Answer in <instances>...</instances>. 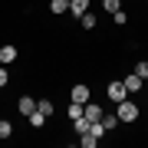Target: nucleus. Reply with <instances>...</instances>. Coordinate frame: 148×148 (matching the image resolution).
<instances>
[{
	"label": "nucleus",
	"instance_id": "f03ea898",
	"mask_svg": "<svg viewBox=\"0 0 148 148\" xmlns=\"http://www.w3.org/2000/svg\"><path fill=\"white\" fill-rule=\"evenodd\" d=\"M122 86H125V92H128V95H135V92H142V89H145V79H142L138 73H128L125 79H122Z\"/></svg>",
	"mask_w": 148,
	"mask_h": 148
},
{
	"label": "nucleus",
	"instance_id": "9d476101",
	"mask_svg": "<svg viewBox=\"0 0 148 148\" xmlns=\"http://www.w3.org/2000/svg\"><path fill=\"white\" fill-rule=\"evenodd\" d=\"M27 122H30L33 128H43V125H46V115H43V112L36 109V112H30V115H27Z\"/></svg>",
	"mask_w": 148,
	"mask_h": 148
},
{
	"label": "nucleus",
	"instance_id": "6e6552de",
	"mask_svg": "<svg viewBox=\"0 0 148 148\" xmlns=\"http://www.w3.org/2000/svg\"><path fill=\"white\" fill-rule=\"evenodd\" d=\"M13 59H16V46H10V43H7V46H0V66L13 63Z\"/></svg>",
	"mask_w": 148,
	"mask_h": 148
},
{
	"label": "nucleus",
	"instance_id": "f257e3e1",
	"mask_svg": "<svg viewBox=\"0 0 148 148\" xmlns=\"http://www.w3.org/2000/svg\"><path fill=\"white\" fill-rule=\"evenodd\" d=\"M115 115H119V122H135L138 119V106L125 95L122 102H115Z\"/></svg>",
	"mask_w": 148,
	"mask_h": 148
},
{
	"label": "nucleus",
	"instance_id": "2eb2a0df",
	"mask_svg": "<svg viewBox=\"0 0 148 148\" xmlns=\"http://www.w3.org/2000/svg\"><path fill=\"white\" fill-rule=\"evenodd\" d=\"M49 10H53V13H66V10H69V0H53Z\"/></svg>",
	"mask_w": 148,
	"mask_h": 148
},
{
	"label": "nucleus",
	"instance_id": "4468645a",
	"mask_svg": "<svg viewBox=\"0 0 148 148\" xmlns=\"http://www.w3.org/2000/svg\"><path fill=\"white\" fill-rule=\"evenodd\" d=\"M36 109H40V112H43L46 119L53 115V102H49V99H40V102H36Z\"/></svg>",
	"mask_w": 148,
	"mask_h": 148
},
{
	"label": "nucleus",
	"instance_id": "f3484780",
	"mask_svg": "<svg viewBox=\"0 0 148 148\" xmlns=\"http://www.w3.org/2000/svg\"><path fill=\"white\" fill-rule=\"evenodd\" d=\"M66 115H69V119H79V115H82V106H79V102H69Z\"/></svg>",
	"mask_w": 148,
	"mask_h": 148
},
{
	"label": "nucleus",
	"instance_id": "6ab92c4d",
	"mask_svg": "<svg viewBox=\"0 0 148 148\" xmlns=\"http://www.w3.org/2000/svg\"><path fill=\"white\" fill-rule=\"evenodd\" d=\"M112 20H115V27H125V23H128V13H125V10H115Z\"/></svg>",
	"mask_w": 148,
	"mask_h": 148
},
{
	"label": "nucleus",
	"instance_id": "423d86ee",
	"mask_svg": "<svg viewBox=\"0 0 148 148\" xmlns=\"http://www.w3.org/2000/svg\"><path fill=\"white\" fill-rule=\"evenodd\" d=\"M16 109H20V115H23V119H27V115H30V112H36V99H33V95H23V99H20V102H16Z\"/></svg>",
	"mask_w": 148,
	"mask_h": 148
},
{
	"label": "nucleus",
	"instance_id": "0eeeda50",
	"mask_svg": "<svg viewBox=\"0 0 148 148\" xmlns=\"http://www.w3.org/2000/svg\"><path fill=\"white\" fill-rule=\"evenodd\" d=\"M86 10H89V0H69V13H73L76 20H79Z\"/></svg>",
	"mask_w": 148,
	"mask_h": 148
},
{
	"label": "nucleus",
	"instance_id": "1a4fd4ad",
	"mask_svg": "<svg viewBox=\"0 0 148 148\" xmlns=\"http://www.w3.org/2000/svg\"><path fill=\"white\" fill-rule=\"evenodd\" d=\"M89 125H92V122L86 119V115H79V119H73V132H76V135H86V132H89Z\"/></svg>",
	"mask_w": 148,
	"mask_h": 148
},
{
	"label": "nucleus",
	"instance_id": "ddd939ff",
	"mask_svg": "<svg viewBox=\"0 0 148 148\" xmlns=\"http://www.w3.org/2000/svg\"><path fill=\"white\" fill-rule=\"evenodd\" d=\"M10 135H13V122L0 119V138H10Z\"/></svg>",
	"mask_w": 148,
	"mask_h": 148
},
{
	"label": "nucleus",
	"instance_id": "7ed1b4c3",
	"mask_svg": "<svg viewBox=\"0 0 148 148\" xmlns=\"http://www.w3.org/2000/svg\"><path fill=\"white\" fill-rule=\"evenodd\" d=\"M69 99H73V102H79V106H86V102H89L92 99V92H89V86H73V89H69Z\"/></svg>",
	"mask_w": 148,
	"mask_h": 148
},
{
	"label": "nucleus",
	"instance_id": "412c9836",
	"mask_svg": "<svg viewBox=\"0 0 148 148\" xmlns=\"http://www.w3.org/2000/svg\"><path fill=\"white\" fill-rule=\"evenodd\" d=\"M7 82H10V76H7V69H3V66H0V89H3V86H7Z\"/></svg>",
	"mask_w": 148,
	"mask_h": 148
},
{
	"label": "nucleus",
	"instance_id": "20e7f679",
	"mask_svg": "<svg viewBox=\"0 0 148 148\" xmlns=\"http://www.w3.org/2000/svg\"><path fill=\"white\" fill-rule=\"evenodd\" d=\"M106 95H109L112 102H122V99H125L128 92H125V86H122V79H119V82H109V89H106Z\"/></svg>",
	"mask_w": 148,
	"mask_h": 148
},
{
	"label": "nucleus",
	"instance_id": "dca6fc26",
	"mask_svg": "<svg viewBox=\"0 0 148 148\" xmlns=\"http://www.w3.org/2000/svg\"><path fill=\"white\" fill-rule=\"evenodd\" d=\"M79 20H82V27H86V30H92L95 23H99V20H95V13H89V10H86V13L79 16Z\"/></svg>",
	"mask_w": 148,
	"mask_h": 148
},
{
	"label": "nucleus",
	"instance_id": "39448f33",
	"mask_svg": "<svg viewBox=\"0 0 148 148\" xmlns=\"http://www.w3.org/2000/svg\"><path fill=\"white\" fill-rule=\"evenodd\" d=\"M82 115L89 119V122H99V119H102V106H95V102L89 99V102L82 106Z\"/></svg>",
	"mask_w": 148,
	"mask_h": 148
},
{
	"label": "nucleus",
	"instance_id": "aec40b11",
	"mask_svg": "<svg viewBox=\"0 0 148 148\" xmlns=\"http://www.w3.org/2000/svg\"><path fill=\"white\" fill-rule=\"evenodd\" d=\"M135 73L142 76V79L148 82V59H138V66H135Z\"/></svg>",
	"mask_w": 148,
	"mask_h": 148
},
{
	"label": "nucleus",
	"instance_id": "4be33fe9",
	"mask_svg": "<svg viewBox=\"0 0 148 148\" xmlns=\"http://www.w3.org/2000/svg\"><path fill=\"white\" fill-rule=\"evenodd\" d=\"M145 89H148V82H145Z\"/></svg>",
	"mask_w": 148,
	"mask_h": 148
},
{
	"label": "nucleus",
	"instance_id": "9b49d317",
	"mask_svg": "<svg viewBox=\"0 0 148 148\" xmlns=\"http://www.w3.org/2000/svg\"><path fill=\"white\" fill-rule=\"evenodd\" d=\"M99 122H102V128H106V132H112V128L119 125V115H115V112H112V115H106V112H102V119H99Z\"/></svg>",
	"mask_w": 148,
	"mask_h": 148
},
{
	"label": "nucleus",
	"instance_id": "a211bd4d",
	"mask_svg": "<svg viewBox=\"0 0 148 148\" xmlns=\"http://www.w3.org/2000/svg\"><path fill=\"white\" fill-rule=\"evenodd\" d=\"M102 7H106V13H115L122 10V0H102Z\"/></svg>",
	"mask_w": 148,
	"mask_h": 148
},
{
	"label": "nucleus",
	"instance_id": "f8f14e48",
	"mask_svg": "<svg viewBox=\"0 0 148 148\" xmlns=\"http://www.w3.org/2000/svg\"><path fill=\"white\" fill-rule=\"evenodd\" d=\"M79 145H82V148H95V145H99V135L86 132V135H79Z\"/></svg>",
	"mask_w": 148,
	"mask_h": 148
}]
</instances>
